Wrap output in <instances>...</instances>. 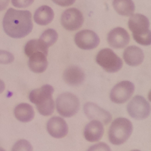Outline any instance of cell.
Here are the masks:
<instances>
[{
  "label": "cell",
  "mask_w": 151,
  "mask_h": 151,
  "mask_svg": "<svg viewBox=\"0 0 151 151\" xmlns=\"http://www.w3.org/2000/svg\"><path fill=\"white\" fill-rule=\"evenodd\" d=\"M11 151H33V147L27 140L21 139L13 145Z\"/></svg>",
  "instance_id": "cell-23"
},
{
  "label": "cell",
  "mask_w": 151,
  "mask_h": 151,
  "mask_svg": "<svg viewBox=\"0 0 151 151\" xmlns=\"http://www.w3.org/2000/svg\"><path fill=\"white\" fill-rule=\"evenodd\" d=\"M134 92V85L130 81H122L112 88L110 94V101L121 104L127 102Z\"/></svg>",
  "instance_id": "cell-8"
},
{
  "label": "cell",
  "mask_w": 151,
  "mask_h": 151,
  "mask_svg": "<svg viewBox=\"0 0 151 151\" xmlns=\"http://www.w3.org/2000/svg\"><path fill=\"white\" fill-rule=\"evenodd\" d=\"M37 52H41L48 56V48L44 45L40 40H32L27 42L24 47L25 55L29 58L32 54Z\"/></svg>",
  "instance_id": "cell-21"
},
{
  "label": "cell",
  "mask_w": 151,
  "mask_h": 151,
  "mask_svg": "<svg viewBox=\"0 0 151 151\" xmlns=\"http://www.w3.org/2000/svg\"><path fill=\"white\" fill-rule=\"evenodd\" d=\"M46 130L52 137L60 139L67 135L69 128L67 122L62 117L53 116L47 122Z\"/></svg>",
  "instance_id": "cell-12"
},
{
  "label": "cell",
  "mask_w": 151,
  "mask_h": 151,
  "mask_svg": "<svg viewBox=\"0 0 151 151\" xmlns=\"http://www.w3.org/2000/svg\"><path fill=\"white\" fill-rule=\"evenodd\" d=\"M76 45L83 50H91L97 48L100 43V38L97 33L90 29L79 31L74 37Z\"/></svg>",
  "instance_id": "cell-10"
},
{
  "label": "cell",
  "mask_w": 151,
  "mask_h": 151,
  "mask_svg": "<svg viewBox=\"0 0 151 151\" xmlns=\"http://www.w3.org/2000/svg\"><path fill=\"white\" fill-rule=\"evenodd\" d=\"M63 79L67 85L70 86H79L84 83L86 74L83 69L76 65L69 66L63 73Z\"/></svg>",
  "instance_id": "cell-15"
},
{
  "label": "cell",
  "mask_w": 151,
  "mask_h": 151,
  "mask_svg": "<svg viewBox=\"0 0 151 151\" xmlns=\"http://www.w3.org/2000/svg\"><path fill=\"white\" fill-rule=\"evenodd\" d=\"M14 114L17 120L24 123L31 122L35 116V112L33 106L27 103L20 104L15 106Z\"/></svg>",
  "instance_id": "cell-19"
},
{
  "label": "cell",
  "mask_w": 151,
  "mask_h": 151,
  "mask_svg": "<svg viewBox=\"0 0 151 151\" xmlns=\"http://www.w3.org/2000/svg\"><path fill=\"white\" fill-rule=\"evenodd\" d=\"M104 134V127L102 122L91 120L85 126L83 130L84 138L88 142L96 143L100 141Z\"/></svg>",
  "instance_id": "cell-14"
},
{
  "label": "cell",
  "mask_w": 151,
  "mask_h": 151,
  "mask_svg": "<svg viewBox=\"0 0 151 151\" xmlns=\"http://www.w3.org/2000/svg\"><path fill=\"white\" fill-rule=\"evenodd\" d=\"M83 111L90 120L100 121L103 125H108L113 119L110 113L92 102H87L85 104Z\"/></svg>",
  "instance_id": "cell-11"
},
{
  "label": "cell",
  "mask_w": 151,
  "mask_h": 151,
  "mask_svg": "<svg viewBox=\"0 0 151 151\" xmlns=\"http://www.w3.org/2000/svg\"><path fill=\"white\" fill-rule=\"evenodd\" d=\"M54 91L51 85L46 84L31 91L29 94V101L36 105L38 112L44 116L52 115L55 111V101L52 97Z\"/></svg>",
  "instance_id": "cell-2"
},
{
  "label": "cell",
  "mask_w": 151,
  "mask_h": 151,
  "mask_svg": "<svg viewBox=\"0 0 151 151\" xmlns=\"http://www.w3.org/2000/svg\"><path fill=\"white\" fill-rule=\"evenodd\" d=\"M130 36L129 33L122 27H116L107 34V42L112 48H124L129 45Z\"/></svg>",
  "instance_id": "cell-13"
},
{
  "label": "cell",
  "mask_w": 151,
  "mask_h": 151,
  "mask_svg": "<svg viewBox=\"0 0 151 151\" xmlns=\"http://www.w3.org/2000/svg\"><path fill=\"white\" fill-rule=\"evenodd\" d=\"M5 83H4L3 81L0 79V94L3 92L4 90H5Z\"/></svg>",
  "instance_id": "cell-29"
},
{
  "label": "cell",
  "mask_w": 151,
  "mask_h": 151,
  "mask_svg": "<svg viewBox=\"0 0 151 151\" xmlns=\"http://www.w3.org/2000/svg\"><path fill=\"white\" fill-rule=\"evenodd\" d=\"M58 39V34L54 29H48L42 33L40 40L48 48L55 44Z\"/></svg>",
  "instance_id": "cell-22"
},
{
  "label": "cell",
  "mask_w": 151,
  "mask_h": 151,
  "mask_svg": "<svg viewBox=\"0 0 151 151\" xmlns=\"http://www.w3.org/2000/svg\"><path fill=\"white\" fill-rule=\"evenodd\" d=\"M87 151H112V150L106 143L99 142L90 147Z\"/></svg>",
  "instance_id": "cell-25"
},
{
  "label": "cell",
  "mask_w": 151,
  "mask_h": 151,
  "mask_svg": "<svg viewBox=\"0 0 151 151\" xmlns=\"http://www.w3.org/2000/svg\"><path fill=\"white\" fill-rule=\"evenodd\" d=\"M133 132V125L126 118H117L112 122L108 130V140L112 144L119 146L125 144Z\"/></svg>",
  "instance_id": "cell-4"
},
{
  "label": "cell",
  "mask_w": 151,
  "mask_h": 151,
  "mask_svg": "<svg viewBox=\"0 0 151 151\" xmlns=\"http://www.w3.org/2000/svg\"><path fill=\"white\" fill-rule=\"evenodd\" d=\"M5 33L14 39H21L32 32L33 27L32 14L29 11L9 9L2 21Z\"/></svg>",
  "instance_id": "cell-1"
},
{
  "label": "cell",
  "mask_w": 151,
  "mask_h": 151,
  "mask_svg": "<svg viewBox=\"0 0 151 151\" xmlns=\"http://www.w3.org/2000/svg\"><path fill=\"white\" fill-rule=\"evenodd\" d=\"M14 57L11 52L0 50V64H9L14 61Z\"/></svg>",
  "instance_id": "cell-24"
},
{
  "label": "cell",
  "mask_w": 151,
  "mask_h": 151,
  "mask_svg": "<svg viewBox=\"0 0 151 151\" xmlns=\"http://www.w3.org/2000/svg\"><path fill=\"white\" fill-rule=\"evenodd\" d=\"M125 62L131 67H137L144 61V54L142 49L135 45H131L125 48L123 52Z\"/></svg>",
  "instance_id": "cell-16"
},
{
  "label": "cell",
  "mask_w": 151,
  "mask_h": 151,
  "mask_svg": "<svg viewBox=\"0 0 151 151\" xmlns=\"http://www.w3.org/2000/svg\"><path fill=\"white\" fill-rule=\"evenodd\" d=\"M126 110L132 118L142 120L150 116V105L145 98L141 95H136L128 104Z\"/></svg>",
  "instance_id": "cell-7"
},
{
  "label": "cell",
  "mask_w": 151,
  "mask_h": 151,
  "mask_svg": "<svg viewBox=\"0 0 151 151\" xmlns=\"http://www.w3.org/2000/svg\"><path fill=\"white\" fill-rule=\"evenodd\" d=\"M131 151H141V150H132Z\"/></svg>",
  "instance_id": "cell-31"
},
{
  "label": "cell",
  "mask_w": 151,
  "mask_h": 151,
  "mask_svg": "<svg viewBox=\"0 0 151 151\" xmlns=\"http://www.w3.org/2000/svg\"><path fill=\"white\" fill-rule=\"evenodd\" d=\"M34 0H12V4L18 9L27 8L33 3Z\"/></svg>",
  "instance_id": "cell-26"
},
{
  "label": "cell",
  "mask_w": 151,
  "mask_h": 151,
  "mask_svg": "<svg viewBox=\"0 0 151 151\" xmlns=\"http://www.w3.org/2000/svg\"><path fill=\"white\" fill-rule=\"evenodd\" d=\"M48 64L47 55L42 52H35L29 57L28 66L32 72L36 73H42L45 72L48 67Z\"/></svg>",
  "instance_id": "cell-17"
},
{
  "label": "cell",
  "mask_w": 151,
  "mask_h": 151,
  "mask_svg": "<svg viewBox=\"0 0 151 151\" xmlns=\"http://www.w3.org/2000/svg\"><path fill=\"white\" fill-rule=\"evenodd\" d=\"M57 111L61 116L70 118L79 112L80 102L75 94L64 92L59 94L55 101Z\"/></svg>",
  "instance_id": "cell-5"
},
{
  "label": "cell",
  "mask_w": 151,
  "mask_h": 151,
  "mask_svg": "<svg viewBox=\"0 0 151 151\" xmlns=\"http://www.w3.org/2000/svg\"><path fill=\"white\" fill-rule=\"evenodd\" d=\"M52 2L58 5H60L62 7H67V6H70L76 0H52Z\"/></svg>",
  "instance_id": "cell-27"
},
{
  "label": "cell",
  "mask_w": 151,
  "mask_h": 151,
  "mask_svg": "<svg viewBox=\"0 0 151 151\" xmlns=\"http://www.w3.org/2000/svg\"><path fill=\"white\" fill-rule=\"evenodd\" d=\"M96 62L105 71L108 73H116L122 69V59L110 48L101 50L96 56Z\"/></svg>",
  "instance_id": "cell-6"
},
{
  "label": "cell",
  "mask_w": 151,
  "mask_h": 151,
  "mask_svg": "<svg viewBox=\"0 0 151 151\" xmlns=\"http://www.w3.org/2000/svg\"><path fill=\"white\" fill-rule=\"evenodd\" d=\"M54 17H55L54 11L48 5H42L36 9L33 16L35 22L41 26H45L52 23Z\"/></svg>",
  "instance_id": "cell-18"
},
{
  "label": "cell",
  "mask_w": 151,
  "mask_h": 151,
  "mask_svg": "<svg viewBox=\"0 0 151 151\" xmlns=\"http://www.w3.org/2000/svg\"><path fill=\"white\" fill-rule=\"evenodd\" d=\"M0 151H6V150H5L4 149V148H2V147H0Z\"/></svg>",
  "instance_id": "cell-30"
},
{
  "label": "cell",
  "mask_w": 151,
  "mask_h": 151,
  "mask_svg": "<svg viewBox=\"0 0 151 151\" xmlns=\"http://www.w3.org/2000/svg\"><path fill=\"white\" fill-rule=\"evenodd\" d=\"M129 28L134 41L142 45L151 44V31L149 19L144 14H133L129 20Z\"/></svg>",
  "instance_id": "cell-3"
},
{
  "label": "cell",
  "mask_w": 151,
  "mask_h": 151,
  "mask_svg": "<svg viewBox=\"0 0 151 151\" xmlns=\"http://www.w3.org/2000/svg\"><path fill=\"white\" fill-rule=\"evenodd\" d=\"M113 9L122 16L132 15L135 11V5L132 0H113Z\"/></svg>",
  "instance_id": "cell-20"
},
{
  "label": "cell",
  "mask_w": 151,
  "mask_h": 151,
  "mask_svg": "<svg viewBox=\"0 0 151 151\" xmlns=\"http://www.w3.org/2000/svg\"><path fill=\"white\" fill-rule=\"evenodd\" d=\"M62 27L69 31H75L82 27L84 23L83 13L76 8L64 11L60 17Z\"/></svg>",
  "instance_id": "cell-9"
},
{
  "label": "cell",
  "mask_w": 151,
  "mask_h": 151,
  "mask_svg": "<svg viewBox=\"0 0 151 151\" xmlns=\"http://www.w3.org/2000/svg\"><path fill=\"white\" fill-rule=\"evenodd\" d=\"M9 2H10V0H0V12H2L6 9Z\"/></svg>",
  "instance_id": "cell-28"
}]
</instances>
